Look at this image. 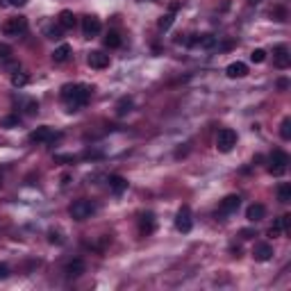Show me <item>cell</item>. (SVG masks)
I'll return each mask as SVG.
<instances>
[{
  "mask_svg": "<svg viewBox=\"0 0 291 291\" xmlns=\"http://www.w3.org/2000/svg\"><path fill=\"white\" fill-rule=\"evenodd\" d=\"M62 30H64V28H62L60 23L53 25V28H48V36H50V39H62Z\"/></svg>",
  "mask_w": 291,
  "mask_h": 291,
  "instance_id": "4dcf8cb0",
  "label": "cell"
},
{
  "mask_svg": "<svg viewBox=\"0 0 291 291\" xmlns=\"http://www.w3.org/2000/svg\"><path fill=\"white\" fill-rule=\"evenodd\" d=\"M175 227H178L180 232H191V227H194V219H191V209L184 205V207L178 209V214H175Z\"/></svg>",
  "mask_w": 291,
  "mask_h": 291,
  "instance_id": "52a82bcc",
  "label": "cell"
},
{
  "mask_svg": "<svg viewBox=\"0 0 291 291\" xmlns=\"http://www.w3.org/2000/svg\"><path fill=\"white\" fill-rule=\"evenodd\" d=\"M109 191H112L114 196H121L125 189H128V180L123 175H109Z\"/></svg>",
  "mask_w": 291,
  "mask_h": 291,
  "instance_id": "e0dca14e",
  "label": "cell"
},
{
  "mask_svg": "<svg viewBox=\"0 0 291 291\" xmlns=\"http://www.w3.org/2000/svg\"><path fill=\"white\" fill-rule=\"evenodd\" d=\"M121 43H123V39H121L119 32L109 30L107 36H105V46H107V48H121Z\"/></svg>",
  "mask_w": 291,
  "mask_h": 291,
  "instance_id": "603a6c76",
  "label": "cell"
},
{
  "mask_svg": "<svg viewBox=\"0 0 291 291\" xmlns=\"http://www.w3.org/2000/svg\"><path fill=\"white\" fill-rule=\"evenodd\" d=\"M253 257H255L257 261H268L271 257H273V246L271 244H257L255 248H253Z\"/></svg>",
  "mask_w": 291,
  "mask_h": 291,
  "instance_id": "5bb4252c",
  "label": "cell"
},
{
  "mask_svg": "<svg viewBox=\"0 0 291 291\" xmlns=\"http://www.w3.org/2000/svg\"><path fill=\"white\" fill-rule=\"evenodd\" d=\"M234 146H237V132L230 130V128L219 130V134H216V148H219L221 153H230Z\"/></svg>",
  "mask_w": 291,
  "mask_h": 291,
  "instance_id": "5b68a950",
  "label": "cell"
},
{
  "mask_svg": "<svg viewBox=\"0 0 291 291\" xmlns=\"http://www.w3.org/2000/svg\"><path fill=\"white\" fill-rule=\"evenodd\" d=\"M57 23H60L64 30H73V28H75V14H73L71 9H64V12H60Z\"/></svg>",
  "mask_w": 291,
  "mask_h": 291,
  "instance_id": "7402d4cb",
  "label": "cell"
},
{
  "mask_svg": "<svg viewBox=\"0 0 291 291\" xmlns=\"http://www.w3.org/2000/svg\"><path fill=\"white\" fill-rule=\"evenodd\" d=\"M9 5L12 7H25L28 5V0H9Z\"/></svg>",
  "mask_w": 291,
  "mask_h": 291,
  "instance_id": "836d02e7",
  "label": "cell"
},
{
  "mask_svg": "<svg viewBox=\"0 0 291 291\" xmlns=\"http://www.w3.org/2000/svg\"><path fill=\"white\" fill-rule=\"evenodd\" d=\"M87 64H89L91 68H96V71H102V68L109 66V55H105L102 50H91V53L87 55Z\"/></svg>",
  "mask_w": 291,
  "mask_h": 291,
  "instance_id": "9c48e42d",
  "label": "cell"
},
{
  "mask_svg": "<svg viewBox=\"0 0 291 291\" xmlns=\"http://www.w3.org/2000/svg\"><path fill=\"white\" fill-rule=\"evenodd\" d=\"M287 168H289V155L285 150H273L271 157H268V173L280 178V175H285Z\"/></svg>",
  "mask_w": 291,
  "mask_h": 291,
  "instance_id": "3957f363",
  "label": "cell"
},
{
  "mask_svg": "<svg viewBox=\"0 0 291 291\" xmlns=\"http://www.w3.org/2000/svg\"><path fill=\"white\" fill-rule=\"evenodd\" d=\"M68 57H71V46H68V43H62V46H57L53 50L55 64H64V62H68Z\"/></svg>",
  "mask_w": 291,
  "mask_h": 291,
  "instance_id": "44dd1931",
  "label": "cell"
},
{
  "mask_svg": "<svg viewBox=\"0 0 291 291\" xmlns=\"http://www.w3.org/2000/svg\"><path fill=\"white\" fill-rule=\"evenodd\" d=\"M227 77H232V80H237V77H246L248 75V66L244 64V62H232L230 66L226 68Z\"/></svg>",
  "mask_w": 291,
  "mask_h": 291,
  "instance_id": "ac0fdd59",
  "label": "cell"
},
{
  "mask_svg": "<svg viewBox=\"0 0 291 291\" xmlns=\"http://www.w3.org/2000/svg\"><path fill=\"white\" fill-rule=\"evenodd\" d=\"M155 227H157V219H155L153 212H143L139 216V232L141 234H153Z\"/></svg>",
  "mask_w": 291,
  "mask_h": 291,
  "instance_id": "7c38bea8",
  "label": "cell"
},
{
  "mask_svg": "<svg viewBox=\"0 0 291 291\" xmlns=\"http://www.w3.org/2000/svg\"><path fill=\"white\" fill-rule=\"evenodd\" d=\"M28 82H30V75H28V73L14 71V75H12V84H14V87H18V89H21V87H25Z\"/></svg>",
  "mask_w": 291,
  "mask_h": 291,
  "instance_id": "4316f807",
  "label": "cell"
},
{
  "mask_svg": "<svg viewBox=\"0 0 291 291\" xmlns=\"http://www.w3.org/2000/svg\"><path fill=\"white\" fill-rule=\"evenodd\" d=\"M248 2H250V5H257V2H259V0H248Z\"/></svg>",
  "mask_w": 291,
  "mask_h": 291,
  "instance_id": "8d00e7d4",
  "label": "cell"
},
{
  "mask_svg": "<svg viewBox=\"0 0 291 291\" xmlns=\"http://www.w3.org/2000/svg\"><path fill=\"white\" fill-rule=\"evenodd\" d=\"M187 43H191V46H200V48H214L216 36L214 34H194V39H189Z\"/></svg>",
  "mask_w": 291,
  "mask_h": 291,
  "instance_id": "d6986e66",
  "label": "cell"
},
{
  "mask_svg": "<svg viewBox=\"0 0 291 291\" xmlns=\"http://www.w3.org/2000/svg\"><path fill=\"white\" fill-rule=\"evenodd\" d=\"M266 216V207L261 205V202H253L248 209H246V219L250 221V223H257V221H261Z\"/></svg>",
  "mask_w": 291,
  "mask_h": 291,
  "instance_id": "9a60e30c",
  "label": "cell"
},
{
  "mask_svg": "<svg viewBox=\"0 0 291 291\" xmlns=\"http://www.w3.org/2000/svg\"><path fill=\"white\" fill-rule=\"evenodd\" d=\"M241 234H244V239H250L255 232H253V230H241Z\"/></svg>",
  "mask_w": 291,
  "mask_h": 291,
  "instance_id": "e575fe53",
  "label": "cell"
},
{
  "mask_svg": "<svg viewBox=\"0 0 291 291\" xmlns=\"http://www.w3.org/2000/svg\"><path fill=\"white\" fill-rule=\"evenodd\" d=\"M278 200L285 202V205L287 202H291V184L289 182H282L278 187Z\"/></svg>",
  "mask_w": 291,
  "mask_h": 291,
  "instance_id": "cb8c5ba5",
  "label": "cell"
},
{
  "mask_svg": "<svg viewBox=\"0 0 291 291\" xmlns=\"http://www.w3.org/2000/svg\"><path fill=\"white\" fill-rule=\"evenodd\" d=\"M278 87H280V89H287V87H289V82H287V80H280Z\"/></svg>",
  "mask_w": 291,
  "mask_h": 291,
  "instance_id": "d590c367",
  "label": "cell"
},
{
  "mask_svg": "<svg viewBox=\"0 0 291 291\" xmlns=\"http://www.w3.org/2000/svg\"><path fill=\"white\" fill-rule=\"evenodd\" d=\"M0 180H2V178H0Z\"/></svg>",
  "mask_w": 291,
  "mask_h": 291,
  "instance_id": "74e56055",
  "label": "cell"
},
{
  "mask_svg": "<svg viewBox=\"0 0 291 291\" xmlns=\"http://www.w3.org/2000/svg\"><path fill=\"white\" fill-rule=\"evenodd\" d=\"M0 68H12V71H18L16 62H14V53L7 43H0Z\"/></svg>",
  "mask_w": 291,
  "mask_h": 291,
  "instance_id": "8fae6325",
  "label": "cell"
},
{
  "mask_svg": "<svg viewBox=\"0 0 291 291\" xmlns=\"http://www.w3.org/2000/svg\"><path fill=\"white\" fill-rule=\"evenodd\" d=\"M21 119H18L16 114H9V116H2L0 119V128H5V130H12V128H18Z\"/></svg>",
  "mask_w": 291,
  "mask_h": 291,
  "instance_id": "484cf974",
  "label": "cell"
},
{
  "mask_svg": "<svg viewBox=\"0 0 291 291\" xmlns=\"http://www.w3.org/2000/svg\"><path fill=\"white\" fill-rule=\"evenodd\" d=\"M280 137L285 139V141H289V139H291V119H289V116L282 121V125H280Z\"/></svg>",
  "mask_w": 291,
  "mask_h": 291,
  "instance_id": "f1b7e54d",
  "label": "cell"
},
{
  "mask_svg": "<svg viewBox=\"0 0 291 291\" xmlns=\"http://www.w3.org/2000/svg\"><path fill=\"white\" fill-rule=\"evenodd\" d=\"M239 205H241V198L239 196H226L223 200H221V214H232V212H237Z\"/></svg>",
  "mask_w": 291,
  "mask_h": 291,
  "instance_id": "2e32d148",
  "label": "cell"
},
{
  "mask_svg": "<svg viewBox=\"0 0 291 291\" xmlns=\"http://www.w3.org/2000/svg\"><path fill=\"white\" fill-rule=\"evenodd\" d=\"M9 278V266L7 264H0V280H5Z\"/></svg>",
  "mask_w": 291,
  "mask_h": 291,
  "instance_id": "d6a6232c",
  "label": "cell"
},
{
  "mask_svg": "<svg viewBox=\"0 0 291 291\" xmlns=\"http://www.w3.org/2000/svg\"><path fill=\"white\" fill-rule=\"evenodd\" d=\"M96 212H98V205H96L94 200H87V198H80V200H75L71 207H68V214L75 221H87V219H91Z\"/></svg>",
  "mask_w": 291,
  "mask_h": 291,
  "instance_id": "7a4b0ae2",
  "label": "cell"
},
{
  "mask_svg": "<svg viewBox=\"0 0 291 291\" xmlns=\"http://www.w3.org/2000/svg\"><path fill=\"white\" fill-rule=\"evenodd\" d=\"M102 30V25H100V18H96V16H84L82 18V34L87 36V39H91V36H98Z\"/></svg>",
  "mask_w": 291,
  "mask_h": 291,
  "instance_id": "30bf717a",
  "label": "cell"
},
{
  "mask_svg": "<svg viewBox=\"0 0 291 291\" xmlns=\"http://www.w3.org/2000/svg\"><path fill=\"white\" fill-rule=\"evenodd\" d=\"M132 109V98H128V96H123L119 102H116V114L119 116H125V114Z\"/></svg>",
  "mask_w": 291,
  "mask_h": 291,
  "instance_id": "d4e9b609",
  "label": "cell"
},
{
  "mask_svg": "<svg viewBox=\"0 0 291 291\" xmlns=\"http://www.w3.org/2000/svg\"><path fill=\"white\" fill-rule=\"evenodd\" d=\"M273 64L278 66V68H289L291 53H289V48H287L285 43H280V46L273 48Z\"/></svg>",
  "mask_w": 291,
  "mask_h": 291,
  "instance_id": "ba28073f",
  "label": "cell"
},
{
  "mask_svg": "<svg viewBox=\"0 0 291 291\" xmlns=\"http://www.w3.org/2000/svg\"><path fill=\"white\" fill-rule=\"evenodd\" d=\"M25 112H28V114H36V112H39V102H36V100H28V102H25Z\"/></svg>",
  "mask_w": 291,
  "mask_h": 291,
  "instance_id": "1f68e13d",
  "label": "cell"
},
{
  "mask_svg": "<svg viewBox=\"0 0 291 291\" xmlns=\"http://www.w3.org/2000/svg\"><path fill=\"white\" fill-rule=\"evenodd\" d=\"M60 137H62L60 132H53V128L41 125V128H36V130L30 132L28 141H30V143H53V141H57Z\"/></svg>",
  "mask_w": 291,
  "mask_h": 291,
  "instance_id": "277c9868",
  "label": "cell"
},
{
  "mask_svg": "<svg viewBox=\"0 0 291 291\" xmlns=\"http://www.w3.org/2000/svg\"><path fill=\"white\" fill-rule=\"evenodd\" d=\"M289 223H291V216L285 214V216H280V219H275V223L271 226V237H278V234H282V232L289 230Z\"/></svg>",
  "mask_w": 291,
  "mask_h": 291,
  "instance_id": "ffe728a7",
  "label": "cell"
},
{
  "mask_svg": "<svg viewBox=\"0 0 291 291\" xmlns=\"http://www.w3.org/2000/svg\"><path fill=\"white\" fill-rule=\"evenodd\" d=\"M89 98L91 87H87V84H66V87H62V100L66 102L68 112H80L89 102Z\"/></svg>",
  "mask_w": 291,
  "mask_h": 291,
  "instance_id": "6da1fadb",
  "label": "cell"
},
{
  "mask_svg": "<svg viewBox=\"0 0 291 291\" xmlns=\"http://www.w3.org/2000/svg\"><path fill=\"white\" fill-rule=\"evenodd\" d=\"M173 21H175V16H173V12H168V14H164V16H162L160 21H157V28H160V30H164V32H166L168 28H171V25H173Z\"/></svg>",
  "mask_w": 291,
  "mask_h": 291,
  "instance_id": "83f0119b",
  "label": "cell"
},
{
  "mask_svg": "<svg viewBox=\"0 0 291 291\" xmlns=\"http://www.w3.org/2000/svg\"><path fill=\"white\" fill-rule=\"evenodd\" d=\"M84 261L80 259V257H75V259H71L68 264L64 266V273H66V278L68 280H73V278H80V275L84 273Z\"/></svg>",
  "mask_w": 291,
  "mask_h": 291,
  "instance_id": "4fadbf2b",
  "label": "cell"
},
{
  "mask_svg": "<svg viewBox=\"0 0 291 291\" xmlns=\"http://www.w3.org/2000/svg\"><path fill=\"white\" fill-rule=\"evenodd\" d=\"M2 32H5L7 36H21L28 32V18L25 16H14L9 18L5 25H2Z\"/></svg>",
  "mask_w": 291,
  "mask_h": 291,
  "instance_id": "8992f818",
  "label": "cell"
},
{
  "mask_svg": "<svg viewBox=\"0 0 291 291\" xmlns=\"http://www.w3.org/2000/svg\"><path fill=\"white\" fill-rule=\"evenodd\" d=\"M250 60H253V64H261V62H266V50L255 48V50L250 53Z\"/></svg>",
  "mask_w": 291,
  "mask_h": 291,
  "instance_id": "f546056e",
  "label": "cell"
}]
</instances>
